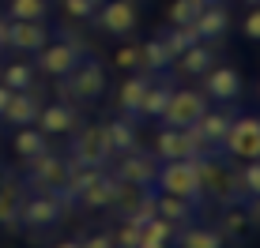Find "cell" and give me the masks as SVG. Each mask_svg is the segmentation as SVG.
Listing matches in <instances>:
<instances>
[{
	"label": "cell",
	"instance_id": "1",
	"mask_svg": "<svg viewBox=\"0 0 260 248\" xmlns=\"http://www.w3.org/2000/svg\"><path fill=\"white\" fill-rule=\"evenodd\" d=\"M219 150L226 158H234V162H256L260 158V120L249 113V117H234L226 128V136H222Z\"/></svg>",
	"mask_w": 260,
	"mask_h": 248
},
{
	"label": "cell",
	"instance_id": "2",
	"mask_svg": "<svg viewBox=\"0 0 260 248\" xmlns=\"http://www.w3.org/2000/svg\"><path fill=\"white\" fill-rule=\"evenodd\" d=\"M204 154H215V150L192 128H162L155 136V158L158 162H181V158H204Z\"/></svg>",
	"mask_w": 260,
	"mask_h": 248
},
{
	"label": "cell",
	"instance_id": "3",
	"mask_svg": "<svg viewBox=\"0 0 260 248\" xmlns=\"http://www.w3.org/2000/svg\"><path fill=\"white\" fill-rule=\"evenodd\" d=\"M155 188L158 192H170V196H181V199H192L200 203L204 192H200V177L192 170V158H181V162H162L155 173Z\"/></svg>",
	"mask_w": 260,
	"mask_h": 248
},
{
	"label": "cell",
	"instance_id": "4",
	"mask_svg": "<svg viewBox=\"0 0 260 248\" xmlns=\"http://www.w3.org/2000/svg\"><path fill=\"white\" fill-rule=\"evenodd\" d=\"M64 177H68V162H64V158H57V154H49V150L26 158V177H23L26 188L57 196V192L64 188Z\"/></svg>",
	"mask_w": 260,
	"mask_h": 248
},
{
	"label": "cell",
	"instance_id": "5",
	"mask_svg": "<svg viewBox=\"0 0 260 248\" xmlns=\"http://www.w3.org/2000/svg\"><path fill=\"white\" fill-rule=\"evenodd\" d=\"M72 162L94 166V170H106L113 162V147L106 139V124H87L83 132L72 136Z\"/></svg>",
	"mask_w": 260,
	"mask_h": 248
},
{
	"label": "cell",
	"instance_id": "6",
	"mask_svg": "<svg viewBox=\"0 0 260 248\" xmlns=\"http://www.w3.org/2000/svg\"><path fill=\"white\" fill-rule=\"evenodd\" d=\"M204 109H208V94L204 91H174L166 109L158 113V120H162V128H192L204 117Z\"/></svg>",
	"mask_w": 260,
	"mask_h": 248
},
{
	"label": "cell",
	"instance_id": "7",
	"mask_svg": "<svg viewBox=\"0 0 260 248\" xmlns=\"http://www.w3.org/2000/svg\"><path fill=\"white\" fill-rule=\"evenodd\" d=\"M68 91H72V102H94L106 94V68L98 64V60H79L76 68L64 75Z\"/></svg>",
	"mask_w": 260,
	"mask_h": 248
},
{
	"label": "cell",
	"instance_id": "8",
	"mask_svg": "<svg viewBox=\"0 0 260 248\" xmlns=\"http://www.w3.org/2000/svg\"><path fill=\"white\" fill-rule=\"evenodd\" d=\"M155 173H158V162L143 150H128V154H117L113 162V181H124V184H136V188H155Z\"/></svg>",
	"mask_w": 260,
	"mask_h": 248
},
{
	"label": "cell",
	"instance_id": "9",
	"mask_svg": "<svg viewBox=\"0 0 260 248\" xmlns=\"http://www.w3.org/2000/svg\"><path fill=\"white\" fill-rule=\"evenodd\" d=\"M200 79H204V94H208L211 102H219V105L238 102L241 91H245V83H241V72H238V68H230V64H211Z\"/></svg>",
	"mask_w": 260,
	"mask_h": 248
},
{
	"label": "cell",
	"instance_id": "10",
	"mask_svg": "<svg viewBox=\"0 0 260 248\" xmlns=\"http://www.w3.org/2000/svg\"><path fill=\"white\" fill-rule=\"evenodd\" d=\"M64 207H60L57 196L49 192H34V196H23L19 203V226H30V229H49L60 222Z\"/></svg>",
	"mask_w": 260,
	"mask_h": 248
},
{
	"label": "cell",
	"instance_id": "11",
	"mask_svg": "<svg viewBox=\"0 0 260 248\" xmlns=\"http://www.w3.org/2000/svg\"><path fill=\"white\" fill-rule=\"evenodd\" d=\"M83 57L87 53H83V46H76V42H53V46L46 42V46L38 49V68H34V72H46L53 79H60V75H68Z\"/></svg>",
	"mask_w": 260,
	"mask_h": 248
},
{
	"label": "cell",
	"instance_id": "12",
	"mask_svg": "<svg viewBox=\"0 0 260 248\" xmlns=\"http://www.w3.org/2000/svg\"><path fill=\"white\" fill-rule=\"evenodd\" d=\"M94 19L106 34H113V38L132 34V26H136V0H106L94 12Z\"/></svg>",
	"mask_w": 260,
	"mask_h": 248
},
{
	"label": "cell",
	"instance_id": "13",
	"mask_svg": "<svg viewBox=\"0 0 260 248\" xmlns=\"http://www.w3.org/2000/svg\"><path fill=\"white\" fill-rule=\"evenodd\" d=\"M26 184L19 173H0V229H19V203Z\"/></svg>",
	"mask_w": 260,
	"mask_h": 248
},
{
	"label": "cell",
	"instance_id": "14",
	"mask_svg": "<svg viewBox=\"0 0 260 248\" xmlns=\"http://www.w3.org/2000/svg\"><path fill=\"white\" fill-rule=\"evenodd\" d=\"M49 42L46 23H26V19H12L4 26V46L19 49V53H38Z\"/></svg>",
	"mask_w": 260,
	"mask_h": 248
},
{
	"label": "cell",
	"instance_id": "15",
	"mask_svg": "<svg viewBox=\"0 0 260 248\" xmlns=\"http://www.w3.org/2000/svg\"><path fill=\"white\" fill-rule=\"evenodd\" d=\"M230 120H234V113L222 105V109H204V117L192 124V132L204 139L211 150H219V143H222V136H226V128H230Z\"/></svg>",
	"mask_w": 260,
	"mask_h": 248
},
{
	"label": "cell",
	"instance_id": "16",
	"mask_svg": "<svg viewBox=\"0 0 260 248\" xmlns=\"http://www.w3.org/2000/svg\"><path fill=\"white\" fill-rule=\"evenodd\" d=\"M192 26H196V34H200V42H219L222 34L230 30V12L222 8V0H219V4H208L192 19Z\"/></svg>",
	"mask_w": 260,
	"mask_h": 248
},
{
	"label": "cell",
	"instance_id": "17",
	"mask_svg": "<svg viewBox=\"0 0 260 248\" xmlns=\"http://www.w3.org/2000/svg\"><path fill=\"white\" fill-rule=\"evenodd\" d=\"M38 113H42V105H38V98H34L30 91H12V98H8V105H4V117L12 128H23V124H34L38 120Z\"/></svg>",
	"mask_w": 260,
	"mask_h": 248
},
{
	"label": "cell",
	"instance_id": "18",
	"mask_svg": "<svg viewBox=\"0 0 260 248\" xmlns=\"http://www.w3.org/2000/svg\"><path fill=\"white\" fill-rule=\"evenodd\" d=\"M38 124L46 136H64V132H72L79 124V117H76V109H72L68 102H53V105H46V109L38 113Z\"/></svg>",
	"mask_w": 260,
	"mask_h": 248
},
{
	"label": "cell",
	"instance_id": "19",
	"mask_svg": "<svg viewBox=\"0 0 260 248\" xmlns=\"http://www.w3.org/2000/svg\"><path fill=\"white\" fill-rule=\"evenodd\" d=\"M113 188H117V181H113L110 173H98L94 181L76 196V203L83 211H106V207H110V199H113Z\"/></svg>",
	"mask_w": 260,
	"mask_h": 248
},
{
	"label": "cell",
	"instance_id": "20",
	"mask_svg": "<svg viewBox=\"0 0 260 248\" xmlns=\"http://www.w3.org/2000/svg\"><path fill=\"white\" fill-rule=\"evenodd\" d=\"M106 139H110L113 147V158L117 154H128V150L140 147V136H136V124H132V117H117L106 124Z\"/></svg>",
	"mask_w": 260,
	"mask_h": 248
},
{
	"label": "cell",
	"instance_id": "21",
	"mask_svg": "<svg viewBox=\"0 0 260 248\" xmlns=\"http://www.w3.org/2000/svg\"><path fill=\"white\" fill-rule=\"evenodd\" d=\"M140 68L143 72H155V75H162V72L174 68V53L166 49L162 38H151V42L140 46Z\"/></svg>",
	"mask_w": 260,
	"mask_h": 248
},
{
	"label": "cell",
	"instance_id": "22",
	"mask_svg": "<svg viewBox=\"0 0 260 248\" xmlns=\"http://www.w3.org/2000/svg\"><path fill=\"white\" fill-rule=\"evenodd\" d=\"M211 64H215V53L204 46V42H196L192 49H185L181 57H174V68H177L181 75H192V79H196V75H204Z\"/></svg>",
	"mask_w": 260,
	"mask_h": 248
},
{
	"label": "cell",
	"instance_id": "23",
	"mask_svg": "<svg viewBox=\"0 0 260 248\" xmlns=\"http://www.w3.org/2000/svg\"><path fill=\"white\" fill-rule=\"evenodd\" d=\"M143 91H147V79H143V75H128V79L121 83V91H117V109H121V117H132V120L140 117Z\"/></svg>",
	"mask_w": 260,
	"mask_h": 248
},
{
	"label": "cell",
	"instance_id": "24",
	"mask_svg": "<svg viewBox=\"0 0 260 248\" xmlns=\"http://www.w3.org/2000/svg\"><path fill=\"white\" fill-rule=\"evenodd\" d=\"M192 215H196V203L192 199L158 192V218H166V222H174V226H185V222H192Z\"/></svg>",
	"mask_w": 260,
	"mask_h": 248
},
{
	"label": "cell",
	"instance_id": "25",
	"mask_svg": "<svg viewBox=\"0 0 260 248\" xmlns=\"http://www.w3.org/2000/svg\"><path fill=\"white\" fill-rule=\"evenodd\" d=\"M177 248H222V233L211 226H189L181 233H174Z\"/></svg>",
	"mask_w": 260,
	"mask_h": 248
},
{
	"label": "cell",
	"instance_id": "26",
	"mask_svg": "<svg viewBox=\"0 0 260 248\" xmlns=\"http://www.w3.org/2000/svg\"><path fill=\"white\" fill-rule=\"evenodd\" d=\"M12 147H15V154H19L23 162H26V158H34V154H42V150H49V139H46V132H42V128L34 132L30 124H23V128L15 132Z\"/></svg>",
	"mask_w": 260,
	"mask_h": 248
},
{
	"label": "cell",
	"instance_id": "27",
	"mask_svg": "<svg viewBox=\"0 0 260 248\" xmlns=\"http://www.w3.org/2000/svg\"><path fill=\"white\" fill-rule=\"evenodd\" d=\"M253 229H256V222L249 218V211H241V203H230L226 215H222V229H219V233H222V237H234V241H241V237L253 233Z\"/></svg>",
	"mask_w": 260,
	"mask_h": 248
},
{
	"label": "cell",
	"instance_id": "28",
	"mask_svg": "<svg viewBox=\"0 0 260 248\" xmlns=\"http://www.w3.org/2000/svg\"><path fill=\"white\" fill-rule=\"evenodd\" d=\"M170 94H174V87H170V83H147V91H143V102H140V117L158 120V113L166 109Z\"/></svg>",
	"mask_w": 260,
	"mask_h": 248
},
{
	"label": "cell",
	"instance_id": "29",
	"mask_svg": "<svg viewBox=\"0 0 260 248\" xmlns=\"http://www.w3.org/2000/svg\"><path fill=\"white\" fill-rule=\"evenodd\" d=\"M140 196H143V188L117 181V188H113V199H110V207H106V211H113L117 218H128V215H132V207L140 203Z\"/></svg>",
	"mask_w": 260,
	"mask_h": 248
},
{
	"label": "cell",
	"instance_id": "30",
	"mask_svg": "<svg viewBox=\"0 0 260 248\" xmlns=\"http://www.w3.org/2000/svg\"><path fill=\"white\" fill-rule=\"evenodd\" d=\"M158 38L166 42V49L174 53V57H181L185 49H192L196 42H200V34H196V26L189 23V26H170L166 34H158Z\"/></svg>",
	"mask_w": 260,
	"mask_h": 248
},
{
	"label": "cell",
	"instance_id": "31",
	"mask_svg": "<svg viewBox=\"0 0 260 248\" xmlns=\"http://www.w3.org/2000/svg\"><path fill=\"white\" fill-rule=\"evenodd\" d=\"M46 15H49V0H12V4H8V19L42 23Z\"/></svg>",
	"mask_w": 260,
	"mask_h": 248
},
{
	"label": "cell",
	"instance_id": "32",
	"mask_svg": "<svg viewBox=\"0 0 260 248\" xmlns=\"http://www.w3.org/2000/svg\"><path fill=\"white\" fill-rule=\"evenodd\" d=\"M155 215H158V192H155V188H143V196H140L136 207H132V215H128V218H121V222H132V226H140V229H143Z\"/></svg>",
	"mask_w": 260,
	"mask_h": 248
},
{
	"label": "cell",
	"instance_id": "33",
	"mask_svg": "<svg viewBox=\"0 0 260 248\" xmlns=\"http://www.w3.org/2000/svg\"><path fill=\"white\" fill-rule=\"evenodd\" d=\"M200 12H204L200 0H174V4L166 8V19H170V26H189Z\"/></svg>",
	"mask_w": 260,
	"mask_h": 248
},
{
	"label": "cell",
	"instance_id": "34",
	"mask_svg": "<svg viewBox=\"0 0 260 248\" xmlns=\"http://www.w3.org/2000/svg\"><path fill=\"white\" fill-rule=\"evenodd\" d=\"M0 83H4L8 91H30L34 87V68L30 64H8L4 75H0Z\"/></svg>",
	"mask_w": 260,
	"mask_h": 248
},
{
	"label": "cell",
	"instance_id": "35",
	"mask_svg": "<svg viewBox=\"0 0 260 248\" xmlns=\"http://www.w3.org/2000/svg\"><path fill=\"white\" fill-rule=\"evenodd\" d=\"M238 184H241L245 196H260V166L256 162H245L238 170Z\"/></svg>",
	"mask_w": 260,
	"mask_h": 248
},
{
	"label": "cell",
	"instance_id": "36",
	"mask_svg": "<svg viewBox=\"0 0 260 248\" xmlns=\"http://www.w3.org/2000/svg\"><path fill=\"white\" fill-rule=\"evenodd\" d=\"M102 4H106V0H60V8H64L72 19H91Z\"/></svg>",
	"mask_w": 260,
	"mask_h": 248
},
{
	"label": "cell",
	"instance_id": "37",
	"mask_svg": "<svg viewBox=\"0 0 260 248\" xmlns=\"http://www.w3.org/2000/svg\"><path fill=\"white\" fill-rule=\"evenodd\" d=\"M113 64H117L121 72H136L140 68V46H121L113 53Z\"/></svg>",
	"mask_w": 260,
	"mask_h": 248
},
{
	"label": "cell",
	"instance_id": "38",
	"mask_svg": "<svg viewBox=\"0 0 260 248\" xmlns=\"http://www.w3.org/2000/svg\"><path fill=\"white\" fill-rule=\"evenodd\" d=\"M140 233H143L140 226L124 222V226L117 229V237H113V248H136V244H140Z\"/></svg>",
	"mask_w": 260,
	"mask_h": 248
},
{
	"label": "cell",
	"instance_id": "39",
	"mask_svg": "<svg viewBox=\"0 0 260 248\" xmlns=\"http://www.w3.org/2000/svg\"><path fill=\"white\" fill-rule=\"evenodd\" d=\"M241 34H245L249 42L260 38V12H249V15H245V23H241Z\"/></svg>",
	"mask_w": 260,
	"mask_h": 248
},
{
	"label": "cell",
	"instance_id": "40",
	"mask_svg": "<svg viewBox=\"0 0 260 248\" xmlns=\"http://www.w3.org/2000/svg\"><path fill=\"white\" fill-rule=\"evenodd\" d=\"M79 248H113V237L110 233H94L87 241H79Z\"/></svg>",
	"mask_w": 260,
	"mask_h": 248
},
{
	"label": "cell",
	"instance_id": "41",
	"mask_svg": "<svg viewBox=\"0 0 260 248\" xmlns=\"http://www.w3.org/2000/svg\"><path fill=\"white\" fill-rule=\"evenodd\" d=\"M136 248H170V241H162V237H147V233H140V244Z\"/></svg>",
	"mask_w": 260,
	"mask_h": 248
},
{
	"label": "cell",
	"instance_id": "42",
	"mask_svg": "<svg viewBox=\"0 0 260 248\" xmlns=\"http://www.w3.org/2000/svg\"><path fill=\"white\" fill-rule=\"evenodd\" d=\"M8 98H12V91H8V87L0 83V113H4V105H8Z\"/></svg>",
	"mask_w": 260,
	"mask_h": 248
},
{
	"label": "cell",
	"instance_id": "43",
	"mask_svg": "<svg viewBox=\"0 0 260 248\" xmlns=\"http://www.w3.org/2000/svg\"><path fill=\"white\" fill-rule=\"evenodd\" d=\"M53 248H79V241H60V244H53Z\"/></svg>",
	"mask_w": 260,
	"mask_h": 248
},
{
	"label": "cell",
	"instance_id": "44",
	"mask_svg": "<svg viewBox=\"0 0 260 248\" xmlns=\"http://www.w3.org/2000/svg\"><path fill=\"white\" fill-rule=\"evenodd\" d=\"M4 26H8V23H4V19H0V49H4Z\"/></svg>",
	"mask_w": 260,
	"mask_h": 248
},
{
	"label": "cell",
	"instance_id": "45",
	"mask_svg": "<svg viewBox=\"0 0 260 248\" xmlns=\"http://www.w3.org/2000/svg\"><path fill=\"white\" fill-rule=\"evenodd\" d=\"M238 4H249V8H256V4H260V0H238Z\"/></svg>",
	"mask_w": 260,
	"mask_h": 248
},
{
	"label": "cell",
	"instance_id": "46",
	"mask_svg": "<svg viewBox=\"0 0 260 248\" xmlns=\"http://www.w3.org/2000/svg\"><path fill=\"white\" fill-rule=\"evenodd\" d=\"M200 4H204V8H208V4H219V0H200Z\"/></svg>",
	"mask_w": 260,
	"mask_h": 248
}]
</instances>
